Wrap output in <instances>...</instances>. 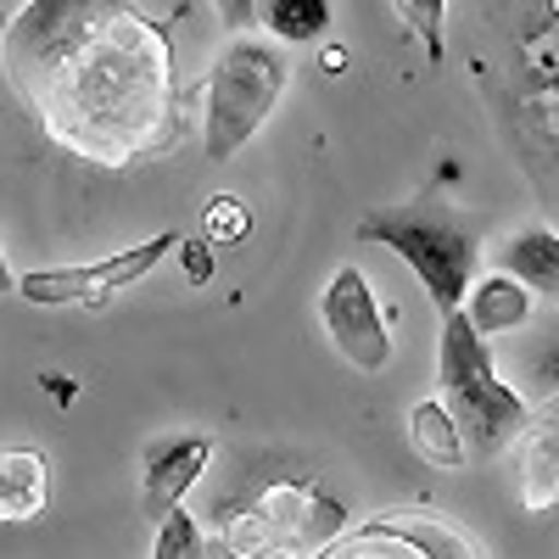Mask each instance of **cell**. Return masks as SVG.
<instances>
[{"label":"cell","mask_w":559,"mask_h":559,"mask_svg":"<svg viewBox=\"0 0 559 559\" xmlns=\"http://www.w3.org/2000/svg\"><path fill=\"white\" fill-rule=\"evenodd\" d=\"M0 62L51 140L90 163H134L174 140L168 34L123 0H28Z\"/></svg>","instance_id":"cell-1"},{"label":"cell","mask_w":559,"mask_h":559,"mask_svg":"<svg viewBox=\"0 0 559 559\" xmlns=\"http://www.w3.org/2000/svg\"><path fill=\"white\" fill-rule=\"evenodd\" d=\"M437 392L448 403V414L459 419L464 442H471L476 459H498L521 442V431L532 426V403L498 381L492 369V347L487 336L476 331L471 319L448 313L442 319V336H437Z\"/></svg>","instance_id":"cell-2"},{"label":"cell","mask_w":559,"mask_h":559,"mask_svg":"<svg viewBox=\"0 0 559 559\" xmlns=\"http://www.w3.org/2000/svg\"><path fill=\"white\" fill-rule=\"evenodd\" d=\"M292 84V68L280 62V51L269 39L236 34L213 57L207 73V102H202V152L207 163H229L247 140L269 123V112L280 107Z\"/></svg>","instance_id":"cell-3"},{"label":"cell","mask_w":559,"mask_h":559,"mask_svg":"<svg viewBox=\"0 0 559 559\" xmlns=\"http://www.w3.org/2000/svg\"><path fill=\"white\" fill-rule=\"evenodd\" d=\"M358 241L397 252L414 280L431 292L437 313H459L464 297L476 286V263H481V241L471 224H459L453 213L437 207H397V213H369L358 224Z\"/></svg>","instance_id":"cell-4"},{"label":"cell","mask_w":559,"mask_h":559,"mask_svg":"<svg viewBox=\"0 0 559 559\" xmlns=\"http://www.w3.org/2000/svg\"><path fill=\"white\" fill-rule=\"evenodd\" d=\"M342 521L347 509L336 498H324L308 481H280V487H263L247 509H229L213 537L241 559H269V554L313 559L324 543H336Z\"/></svg>","instance_id":"cell-5"},{"label":"cell","mask_w":559,"mask_h":559,"mask_svg":"<svg viewBox=\"0 0 559 559\" xmlns=\"http://www.w3.org/2000/svg\"><path fill=\"white\" fill-rule=\"evenodd\" d=\"M174 247H185L179 229H163V236L140 241V247H123V252H112V258H102V263L28 269V274L17 280V292H23V302H34V308H102V302H112L118 292L140 286V280H146Z\"/></svg>","instance_id":"cell-6"},{"label":"cell","mask_w":559,"mask_h":559,"mask_svg":"<svg viewBox=\"0 0 559 559\" xmlns=\"http://www.w3.org/2000/svg\"><path fill=\"white\" fill-rule=\"evenodd\" d=\"M319 324H324V336H331V347L358 369V376H381V369L392 364V331H386V313H381L376 292H369L364 269H336L331 280H324Z\"/></svg>","instance_id":"cell-7"},{"label":"cell","mask_w":559,"mask_h":559,"mask_svg":"<svg viewBox=\"0 0 559 559\" xmlns=\"http://www.w3.org/2000/svg\"><path fill=\"white\" fill-rule=\"evenodd\" d=\"M213 437L207 431H163L140 448V515L152 521V532L179 515L185 492L202 481V471L213 464Z\"/></svg>","instance_id":"cell-8"},{"label":"cell","mask_w":559,"mask_h":559,"mask_svg":"<svg viewBox=\"0 0 559 559\" xmlns=\"http://www.w3.org/2000/svg\"><path fill=\"white\" fill-rule=\"evenodd\" d=\"M515 492L532 515L559 503V392H548L532 408V426L515 442Z\"/></svg>","instance_id":"cell-9"},{"label":"cell","mask_w":559,"mask_h":559,"mask_svg":"<svg viewBox=\"0 0 559 559\" xmlns=\"http://www.w3.org/2000/svg\"><path fill=\"white\" fill-rule=\"evenodd\" d=\"M498 269L515 274L532 297L559 302V229H548V224L515 229V236L498 247Z\"/></svg>","instance_id":"cell-10"},{"label":"cell","mask_w":559,"mask_h":559,"mask_svg":"<svg viewBox=\"0 0 559 559\" xmlns=\"http://www.w3.org/2000/svg\"><path fill=\"white\" fill-rule=\"evenodd\" d=\"M532 308H537V297L521 286L515 274H503V269L476 274L471 297H464V319H471L481 336H503V331H515V324H526V319H532Z\"/></svg>","instance_id":"cell-11"},{"label":"cell","mask_w":559,"mask_h":559,"mask_svg":"<svg viewBox=\"0 0 559 559\" xmlns=\"http://www.w3.org/2000/svg\"><path fill=\"white\" fill-rule=\"evenodd\" d=\"M45 498H51V476H45V453L34 448H0V521H34Z\"/></svg>","instance_id":"cell-12"},{"label":"cell","mask_w":559,"mask_h":559,"mask_svg":"<svg viewBox=\"0 0 559 559\" xmlns=\"http://www.w3.org/2000/svg\"><path fill=\"white\" fill-rule=\"evenodd\" d=\"M408 442L426 464H437V471H459V464L471 459V442H464L459 419L448 414L442 397H426V403L408 408Z\"/></svg>","instance_id":"cell-13"},{"label":"cell","mask_w":559,"mask_h":559,"mask_svg":"<svg viewBox=\"0 0 559 559\" xmlns=\"http://www.w3.org/2000/svg\"><path fill=\"white\" fill-rule=\"evenodd\" d=\"M263 23L274 39H292V45H308L324 34L331 23V0H263Z\"/></svg>","instance_id":"cell-14"},{"label":"cell","mask_w":559,"mask_h":559,"mask_svg":"<svg viewBox=\"0 0 559 559\" xmlns=\"http://www.w3.org/2000/svg\"><path fill=\"white\" fill-rule=\"evenodd\" d=\"M397 17L414 28V39L426 45L431 68H442L448 45H442V17H448V0H397Z\"/></svg>","instance_id":"cell-15"},{"label":"cell","mask_w":559,"mask_h":559,"mask_svg":"<svg viewBox=\"0 0 559 559\" xmlns=\"http://www.w3.org/2000/svg\"><path fill=\"white\" fill-rule=\"evenodd\" d=\"M152 559H207V537L191 515H168L152 537Z\"/></svg>","instance_id":"cell-16"},{"label":"cell","mask_w":559,"mask_h":559,"mask_svg":"<svg viewBox=\"0 0 559 559\" xmlns=\"http://www.w3.org/2000/svg\"><path fill=\"white\" fill-rule=\"evenodd\" d=\"M247 229H252V213L241 197H213L207 202V218H202V241L224 247V241H247Z\"/></svg>","instance_id":"cell-17"},{"label":"cell","mask_w":559,"mask_h":559,"mask_svg":"<svg viewBox=\"0 0 559 559\" xmlns=\"http://www.w3.org/2000/svg\"><path fill=\"white\" fill-rule=\"evenodd\" d=\"M213 241H185L179 252H185V280H197V286H202V280H213V252H207Z\"/></svg>","instance_id":"cell-18"},{"label":"cell","mask_w":559,"mask_h":559,"mask_svg":"<svg viewBox=\"0 0 559 559\" xmlns=\"http://www.w3.org/2000/svg\"><path fill=\"white\" fill-rule=\"evenodd\" d=\"M213 7H218V17H224L229 28H236V34L258 17V0H213Z\"/></svg>","instance_id":"cell-19"},{"label":"cell","mask_w":559,"mask_h":559,"mask_svg":"<svg viewBox=\"0 0 559 559\" xmlns=\"http://www.w3.org/2000/svg\"><path fill=\"white\" fill-rule=\"evenodd\" d=\"M12 292H17V274H12L7 252H0V297H12Z\"/></svg>","instance_id":"cell-20"},{"label":"cell","mask_w":559,"mask_h":559,"mask_svg":"<svg viewBox=\"0 0 559 559\" xmlns=\"http://www.w3.org/2000/svg\"><path fill=\"white\" fill-rule=\"evenodd\" d=\"M347 68V51H342V45H336V51H324V73H342Z\"/></svg>","instance_id":"cell-21"},{"label":"cell","mask_w":559,"mask_h":559,"mask_svg":"<svg viewBox=\"0 0 559 559\" xmlns=\"http://www.w3.org/2000/svg\"><path fill=\"white\" fill-rule=\"evenodd\" d=\"M39 381H45V386H51L57 397H73V381H62V376H39Z\"/></svg>","instance_id":"cell-22"},{"label":"cell","mask_w":559,"mask_h":559,"mask_svg":"<svg viewBox=\"0 0 559 559\" xmlns=\"http://www.w3.org/2000/svg\"><path fill=\"white\" fill-rule=\"evenodd\" d=\"M269 559H292V554H269Z\"/></svg>","instance_id":"cell-23"}]
</instances>
